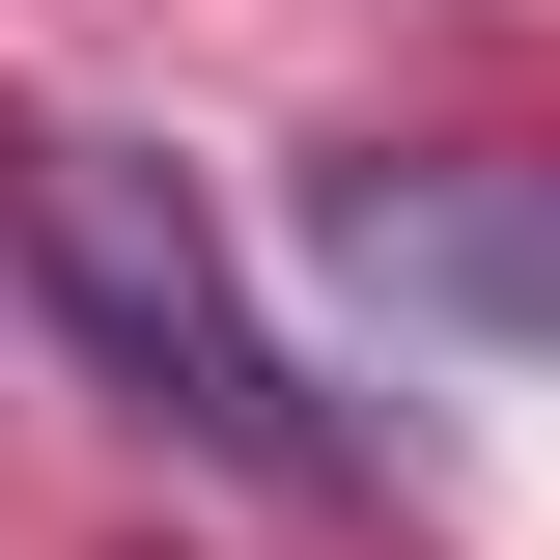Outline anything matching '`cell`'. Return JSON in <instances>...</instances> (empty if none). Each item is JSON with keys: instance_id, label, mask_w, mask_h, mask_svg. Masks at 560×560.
<instances>
[{"instance_id": "6da1fadb", "label": "cell", "mask_w": 560, "mask_h": 560, "mask_svg": "<svg viewBox=\"0 0 560 560\" xmlns=\"http://www.w3.org/2000/svg\"><path fill=\"white\" fill-rule=\"evenodd\" d=\"M0 197H28V280L84 308V364H113L140 420H197V448H253V477H308V393H280V337H253V280H224V224L168 197L140 140H28Z\"/></svg>"}, {"instance_id": "7a4b0ae2", "label": "cell", "mask_w": 560, "mask_h": 560, "mask_svg": "<svg viewBox=\"0 0 560 560\" xmlns=\"http://www.w3.org/2000/svg\"><path fill=\"white\" fill-rule=\"evenodd\" d=\"M364 280L393 308H448V337H560V197H504V168H364Z\"/></svg>"}]
</instances>
